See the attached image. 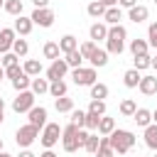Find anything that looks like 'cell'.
Segmentation results:
<instances>
[{
    "label": "cell",
    "instance_id": "6da1fadb",
    "mask_svg": "<svg viewBox=\"0 0 157 157\" xmlns=\"http://www.w3.org/2000/svg\"><path fill=\"white\" fill-rule=\"evenodd\" d=\"M86 137H88V130L86 128H76V125H66V128H61V147H64V152H76V150H81L83 147V142H86Z\"/></svg>",
    "mask_w": 157,
    "mask_h": 157
},
{
    "label": "cell",
    "instance_id": "7a4b0ae2",
    "mask_svg": "<svg viewBox=\"0 0 157 157\" xmlns=\"http://www.w3.org/2000/svg\"><path fill=\"white\" fill-rule=\"evenodd\" d=\"M125 37H128V29L123 25H110L108 27V37H105V52L120 56L123 49H125Z\"/></svg>",
    "mask_w": 157,
    "mask_h": 157
},
{
    "label": "cell",
    "instance_id": "3957f363",
    "mask_svg": "<svg viewBox=\"0 0 157 157\" xmlns=\"http://www.w3.org/2000/svg\"><path fill=\"white\" fill-rule=\"evenodd\" d=\"M108 142H110V147H113L115 155H125V152H130V150L135 147V135H132L130 130L115 128V130L108 135Z\"/></svg>",
    "mask_w": 157,
    "mask_h": 157
},
{
    "label": "cell",
    "instance_id": "277c9868",
    "mask_svg": "<svg viewBox=\"0 0 157 157\" xmlns=\"http://www.w3.org/2000/svg\"><path fill=\"white\" fill-rule=\"evenodd\" d=\"M39 137V128H34V125H20L17 128V132H15V142H17V147H29L34 140Z\"/></svg>",
    "mask_w": 157,
    "mask_h": 157
},
{
    "label": "cell",
    "instance_id": "5b68a950",
    "mask_svg": "<svg viewBox=\"0 0 157 157\" xmlns=\"http://www.w3.org/2000/svg\"><path fill=\"white\" fill-rule=\"evenodd\" d=\"M59 137H61V128H59V123H47V125L42 128L39 142L44 145V150H52V147L59 142Z\"/></svg>",
    "mask_w": 157,
    "mask_h": 157
},
{
    "label": "cell",
    "instance_id": "8992f818",
    "mask_svg": "<svg viewBox=\"0 0 157 157\" xmlns=\"http://www.w3.org/2000/svg\"><path fill=\"white\" fill-rule=\"evenodd\" d=\"M71 78H74L76 86H91V83L98 81V74H96L93 66H78V69L71 71Z\"/></svg>",
    "mask_w": 157,
    "mask_h": 157
},
{
    "label": "cell",
    "instance_id": "52a82bcc",
    "mask_svg": "<svg viewBox=\"0 0 157 157\" xmlns=\"http://www.w3.org/2000/svg\"><path fill=\"white\" fill-rule=\"evenodd\" d=\"M32 105H34V93L29 88L27 91H17V98L12 101V110L15 113H27Z\"/></svg>",
    "mask_w": 157,
    "mask_h": 157
},
{
    "label": "cell",
    "instance_id": "ba28073f",
    "mask_svg": "<svg viewBox=\"0 0 157 157\" xmlns=\"http://www.w3.org/2000/svg\"><path fill=\"white\" fill-rule=\"evenodd\" d=\"M34 25L39 27H52L54 25V10L52 7H34V12L29 15Z\"/></svg>",
    "mask_w": 157,
    "mask_h": 157
},
{
    "label": "cell",
    "instance_id": "9c48e42d",
    "mask_svg": "<svg viewBox=\"0 0 157 157\" xmlns=\"http://www.w3.org/2000/svg\"><path fill=\"white\" fill-rule=\"evenodd\" d=\"M27 123L34 128H44L47 125V108L44 105H32L27 110Z\"/></svg>",
    "mask_w": 157,
    "mask_h": 157
},
{
    "label": "cell",
    "instance_id": "30bf717a",
    "mask_svg": "<svg viewBox=\"0 0 157 157\" xmlns=\"http://www.w3.org/2000/svg\"><path fill=\"white\" fill-rule=\"evenodd\" d=\"M66 71H69V64H66L64 59H54V61L49 64V69H47V81L64 78V76H66Z\"/></svg>",
    "mask_w": 157,
    "mask_h": 157
},
{
    "label": "cell",
    "instance_id": "8fae6325",
    "mask_svg": "<svg viewBox=\"0 0 157 157\" xmlns=\"http://www.w3.org/2000/svg\"><path fill=\"white\" fill-rule=\"evenodd\" d=\"M15 29L12 27H0V54L10 52L12 49V42H15Z\"/></svg>",
    "mask_w": 157,
    "mask_h": 157
},
{
    "label": "cell",
    "instance_id": "7c38bea8",
    "mask_svg": "<svg viewBox=\"0 0 157 157\" xmlns=\"http://www.w3.org/2000/svg\"><path fill=\"white\" fill-rule=\"evenodd\" d=\"M32 27H34V22H32V17H25V15H17L15 17V32L20 34V37H27L29 32H32Z\"/></svg>",
    "mask_w": 157,
    "mask_h": 157
},
{
    "label": "cell",
    "instance_id": "4fadbf2b",
    "mask_svg": "<svg viewBox=\"0 0 157 157\" xmlns=\"http://www.w3.org/2000/svg\"><path fill=\"white\" fill-rule=\"evenodd\" d=\"M137 88H140L142 96H155L157 93V76H142Z\"/></svg>",
    "mask_w": 157,
    "mask_h": 157
},
{
    "label": "cell",
    "instance_id": "5bb4252c",
    "mask_svg": "<svg viewBox=\"0 0 157 157\" xmlns=\"http://www.w3.org/2000/svg\"><path fill=\"white\" fill-rule=\"evenodd\" d=\"M147 15H150V10H147L145 5H132V7L128 10V20H130V22H135V25L145 22V20H147Z\"/></svg>",
    "mask_w": 157,
    "mask_h": 157
},
{
    "label": "cell",
    "instance_id": "9a60e30c",
    "mask_svg": "<svg viewBox=\"0 0 157 157\" xmlns=\"http://www.w3.org/2000/svg\"><path fill=\"white\" fill-rule=\"evenodd\" d=\"M120 20H123V7H118V5L105 7V12H103V22L105 25H120Z\"/></svg>",
    "mask_w": 157,
    "mask_h": 157
},
{
    "label": "cell",
    "instance_id": "2e32d148",
    "mask_svg": "<svg viewBox=\"0 0 157 157\" xmlns=\"http://www.w3.org/2000/svg\"><path fill=\"white\" fill-rule=\"evenodd\" d=\"M56 44H59V52H61V54H69V52L78 49V39H76L74 34H64V37H61Z\"/></svg>",
    "mask_w": 157,
    "mask_h": 157
},
{
    "label": "cell",
    "instance_id": "e0dca14e",
    "mask_svg": "<svg viewBox=\"0 0 157 157\" xmlns=\"http://www.w3.org/2000/svg\"><path fill=\"white\" fill-rule=\"evenodd\" d=\"M22 71L27 74V76H39L42 71H44V66H42V61L39 59H25V64H22Z\"/></svg>",
    "mask_w": 157,
    "mask_h": 157
},
{
    "label": "cell",
    "instance_id": "ac0fdd59",
    "mask_svg": "<svg viewBox=\"0 0 157 157\" xmlns=\"http://www.w3.org/2000/svg\"><path fill=\"white\" fill-rule=\"evenodd\" d=\"M88 34H91V42L105 39V37H108V25H105V22H93L91 29H88Z\"/></svg>",
    "mask_w": 157,
    "mask_h": 157
},
{
    "label": "cell",
    "instance_id": "d6986e66",
    "mask_svg": "<svg viewBox=\"0 0 157 157\" xmlns=\"http://www.w3.org/2000/svg\"><path fill=\"white\" fill-rule=\"evenodd\" d=\"M88 61H91V66H93V69H101V66H105V64H108V52L96 47V52L88 56Z\"/></svg>",
    "mask_w": 157,
    "mask_h": 157
},
{
    "label": "cell",
    "instance_id": "ffe728a7",
    "mask_svg": "<svg viewBox=\"0 0 157 157\" xmlns=\"http://www.w3.org/2000/svg\"><path fill=\"white\" fill-rule=\"evenodd\" d=\"M132 120H135L140 128H147V125L152 123V110H147V108H137V110L132 113Z\"/></svg>",
    "mask_w": 157,
    "mask_h": 157
},
{
    "label": "cell",
    "instance_id": "44dd1931",
    "mask_svg": "<svg viewBox=\"0 0 157 157\" xmlns=\"http://www.w3.org/2000/svg\"><path fill=\"white\" fill-rule=\"evenodd\" d=\"M113 130H115V118L101 115V120H98V128H96V132H98V135H110Z\"/></svg>",
    "mask_w": 157,
    "mask_h": 157
},
{
    "label": "cell",
    "instance_id": "7402d4cb",
    "mask_svg": "<svg viewBox=\"0 0 157 157\" xmlns=\"http://www.w3.org/2000/svg\"><path fill=\"white\" fill-rule=\"evenodd\" d=\"M140 78H142V74H140L137 69H128V71L123 74V83H125L128 88H137Z\"/></svg>",
    "mask_w": 157,
    "mask_h": 157
},
{
    "label": "cell",
    "instance_id": "603a6c76",
    "mask_svg": "<svg viewBox=\"0 0 157 157\" xmlns=\"http://www.w3.org/2000/svg\"><path fill=\"white\" fill-rule=\"evenodd\" d=\"M29 91H32L34 96L49 93V81H47V78H39V76H34V78H32V83H29Z\"/></svg>",
    "mask_w": 157,
    "mask_h": 157
},
{
    "label": "cell",
    "instance_id": "cb8c5ba5",
    "mask_svg": "<svg viewBox=\"0 0 157 157\" xmlns=\"http://www.w3.org/2000/svg\"><path fill=\"white\" fill-rule=\"evenodd\" d=\"M66 91H69V86H66V81H64V78L49 81V93H52L54 98H61V96H66Z\"/></svg>",
    "mask_w": 157,
    "mask_h": 157
},
{
    "label": "cell",
    "instance_id": "d4e9b609",
    "mask_svg": "<svg viewBox=\"0 0 157 157\" xmlns=\"http://www.w3.org/2000/svg\"><path fill=\"white\" fill-rule=\"evenodd\" d=\"M93 155L96 157H115V152H113V147L108 142V135H101V145H98V150Z\"/></svg>",
    "mask_w": 157,
    "mask_h": 157
},
{
    "label": "cell",
    "instance_id": "484cf974",
    "mask_svg": "<svg viewBox=\"0 0 157 157\" xmlns=\"http://www.w3.org/2000/svg\"><path fill=\"white\" fill-rule=\"evenodd\" d=\"M145 145H147L150 150H157V125H155V123H150V125L145 128Z\"/></svg>",
    "mask_w": 157,
    "mask_h": 157
},
{
    "label": "cell",
    "instance_id": "4316f807",
    "mask_svg": "<svg viewBox=\"0 0 157 157\" xmlns=\"http://www.w3.org/2000/svg\"><path fill=\"white\" fill-rule=\"evenodd\" d=\"M64 56H66L64 61L69 64V69H78V66H83V61H86L78 49H74V52H69V54H64Z\"/></svg>",
    "mask_w": 157,
    "mask_h": 157
},
{
    "label": "cell",
    "instance_id": "83f0119b",
    "mask_svg": "<svg viewBox=\"0 0 157 157\" xmlns=\"http://www.w3.org/2000/svg\"><path fill=\"white\" fill-rule=\"evenodd\" d=\"M147 49H150L147 39H140V37L130 39V52H132V56H135V54H147Z\"/></svg>",
    "mask_w": 157,
    "mask_h": 157
},
{
    "label": "cell",
    "instance_id": "f1b7e54d",
    "mask_svg": "<svg viewBox=\"0 0 157 157\" xmlns=\"http://www.w3.org/2000/svg\"><path fill=\"white\" fill-rule=\"evenodd\" d=\"M42 54H44V59H52V61H54V59H59L61 52H59V44H56V42H44Z\"/></svg>",
    "mask_w": 157,
    "mask_h": 157
},
{
    "label": "cell",
    "instance_id": "f546056e",
    "mask_svg": "<svg viewBox=\"0 0 157 157\" xmlns=\"http://www.w3.org/2000/svg\"><path fill=\"white\" fill-rule=\"evenodd\" d=\"M54 108H56L59 113H71V110H74V98L61 96V98H56V101H54Z\"/></svg>",
    "mask_w": 157,
    "mask_h": 157
},
{
    "label": "cell",
    "instance_id": "4dcf8cb0",
    "mask_svg": "<svg viewBox=\"0 0 157 157\" xmlns=\"http://www.w3.org/2000/svg\"><path fill=\"white\" fill-rule=\"evenodd\" d=\"M86 12L93 17V20H103V12H105V5L103 2H98V0H93V2H88V7H86Z\"/></svg>",
    "mask_w": 157,
    "mask_h": 157
},
{
    "label": "cell",
    "instance_id": "1f68e13d",
    "mask_svg": "<svg viewBox=\"0 0 157 157\" xmlns=\"http://www.w3.org/2000/svg\"><path fill=\"white\" fill-rule=\"evenodd\" d=\"M29 83H32V76H27L25 71H22L17 78H12V88H15V91H27Z\"/></svg>",
    "mask_w": 157,
    "mask_h": 157
},
{
    "label": "cell",
    "instance_id": "d6a6232c",
    "mask_svg": "<svg viewBox=\"0 0 157 157\" xmlns=\"http://www.w3.org/2000/svg\"><path fill=\"white\" fill-rule=\"evenodd\" d=\"M88 88H91V98L105 101V96H108V86H105V83H98V81H96V83H91Z\"/></svg>",
    "mask_w": 157,
    "mask_h": 157
},
{
    "label": "cell",
    "instance_id": "836d02e7",
    "mask_svg": "<svg viewBox=\"0 0 157 157\" xmlns=\"http://www.w3.org/2000/svg\"><path fill=\"white\" fill-rule=\"evenodd\" d=\"M137 110V103L132 101V98H123L120 101V115H125V118H132V113Z\"/></svg>",
    "mask_w": 157,
    "mask_h": 157
},
{
    "label": "cell",
    "instance_id": "e575fe53",
    "mask_svg": "<svg viewBox=\"0 0 157 157\" xmlns=\"http://www.w3.org/2000/svg\"><path fill=\"white\" fill-rule=\"evenodd\" d=\"M2 10L7 15H12V17H17V15H22V0H5Z\"/></svg>",
    "mask_w": 157,
    "mask_h": 157
},
{
    "label": "cell",
    "instance_id": "d590c367",
    "mask_svg": "<svg viewBox=\"0 0 157 157\" xmlns=\"http://www.w3.org/2000/svg\"><path fill=\"white\" fill-rule=\"evenodd\" d=\"M98 145H101V137H98L96 132H88V137H86V142H83V147H81V150H86V152H91V155H93V152L98 150Z\"/></svg>",
    "mask_w": 157,
    "mask_h": 157
},
{
    "label": "cell",
    "instance_id": "8d00e7d4",
    "mask_svg": "<svg viewBox=\"0 0 157 157\" xmlns=\"http://www.w3.org/2000/svg\"><path fill=\"white\" fill-rule=\"evenodd\" d=\"M10 52H15L17 56H27V52H29V44H27V39H22V37H20V39H15Z\"/></svg>",
    "mask_w": 157,
    "mask_h": 157
},
{
    "label": "cell",
    "instance_id": "74e56055",
    "mask_svg": "<svg viewBox=\"0 0 157 157\" xmlns=\"http://www.w3.org/2000/svg\"><path fill=\"white\" fill-rule=\"evenodd\" d=\"M132 69H137V71L150 69V54H135V59H132Z\"/></svg>",
    "mask_w": 157,
    "mask_h": 157
},
{
    "label": "cell",
    "instance_id": "f35d334b",
    "mask_svg": "<svg viewBox=\"0 0 157 157\" xmlns=\"http://www.w3.org/2000/svg\"><path fill=\"white\" fill-rule=\"evenodd\" d=\"M0 64H2V69L15 66V64H20V56L15 52H5V54H0Z\"/></svg>",
    "mask_w": 157,
    "mask_h": 157
},
{
    "label": "cell",
    "instance_id": "ab89813d",
    "mask_svg": "<svg viewBox=\"0 0 157 157\" xmlns=\"http://www.w3.org/2000/svg\"><path fill=\"white\" fill-rule=\"evenodd\" d=\"M88 110H91V113H96V115H105V101L91 98V103H88Z\"/></svg>",
    "mask_w": 157,
    "mask_h": 157
},
{
    "label": "cell",
    "instance_id": "60d3db41",
    "mask_svg": "<svg viewBox=\"0 0 157 157\" xmlns=\"http://www.w3.org/2000/svg\"><path fill=\"white\" fill-rule=\"evenodd\" d=\"M98 120H101V115H96V113H91V110H86V123H83V128L93 132V130L98 128Z\"/></svg>",
    "mask_w": 157,
    "mask_h": 157
},
{
    "label": "cell",
    "instance_id": "b9f144b4",
    "mask_svg": "<svg viewBox=\"0 0 157 157\" xmlns=\"http://www.w3.org/2000/svg\"><path fill=\"white\" fill-rule=\"evenodd\" d=\"M96 47H98V44L88 39V42H83V44H78V52H81V56H83V59H88V56H91V54L96 52Z\"/></svg>",
    "mask_w": 157,
    "mask_h": 157
},
{
    "label": "cell",
    "instance_id": "7bdbcfd3",
    "mask_svg": "<svg viewBox=\"0 0 157 157\" xmlns=\"http://www.w3.org/2000/svg\"><path fill=\"white\" fill-rule=\"evenodd\" d=\"M83 123H86V113L83 110H71V125L83 128Z\"/></svg>",
    "mask_w": 157,
    "mask_h": 157
},
{
    "label": "cell",
    "instance_id": "ee69618b",
    "mask_svg": "<svg viewBox=\"0 0 157 157\" xmlns=\"http://www.w3.org/2000/svg\"><path fill=\"white\" fill-rule=\"evenodd\" d=\"M147 44L157 49V22H152V25L147 27Z\"/></svg>",
    "mask_w": 157,
    "mask_h": 157
},
{
    "label": "cell",
    "instance_id": "f6af8a7d",
    "mask_svg": "<svg viewBox=\"0 0 157 157\" xmlns=\"http://www.w3.org/2000/svg\"><path fill=\"white\" fill-rule=\"evenodd\" d=\"M20 74H22V66H20V64H15V66H7V69H5V78H10V81H12V78H17Z\"/></svg>",
    "mask_w": 157,
    "mask_h": 157
},
{
    "label": "cell",
    "instance_id": "bcb514c9",
    "mask_svg": "<svg viewBox=\"0 0 157 157\" xmlns=\"http://www.w3.org/2000/svg\"><path fill=\"white\" fill-rule=\"evenodd\" d=\"M132 5H137V0H118V7H125V10H130Z\"/></svg>",
    "mask_w": 157,
    "mask_h": 157
},
{
    "label": "cell",
    "instance_id": "7dc6e473",
    "mask_svg": "<svg viewBox=\"0 0 157 157\" xmlns=\"http://www.w3.org/2000/svg\"><path fill=\"white\" fill-rule=\"evenodd\" d=\"M17 157H37V155H34V152H32V150H29V147H22V150H20V155H17Z\"/></svg>",
    "mask_w": 157,
    "mask_h": 157
},
{
    "label": "cell",
    "instance_id": "c3c4849f",
    "mask_svg": "<svg viewBox=\"0 0 157 157\" xmlns=\"http://www.w3.org/2000/svg\"><path fill=\"white\" fill-rule=\"evenodd\" d=\"M34 7H49V0H32Z\"/></svg>",
    "mask_w": 157,
    "mask_h": 157
},
{
    "label": "cell",
    "instance_id": "681fc988",
    "mask_svg": "<svg viewBox=\"0 0 157 157\" xmlns=\"http://www.w3.org/2000/svg\"><path fill=\"white\" fill-rule=\"evenodd\" d=\"M39 157H59V155H56V152H52V150H44Z\"/></svg>",
    "mask_w": 157,
    "mask_h": 157
},
{
    "label": "cell",
    "instance_id": "f907efd6",
    "mask_svg": "<svg viewBox=\"0 0 157 157\" xmlns=\"http://www.w3.org/2000/svg\"><path fill=\"white\" fill-rule=\"evenodd\" d=\"M98 2H103L105 7H113V5H118V0H98Z\"/></svg>",
    "mask_w": 157,
    "mask_h": 157
},
{
    "label": "cell",
    "instance_id": "816d5d0a",
    "mask_svg": "<svg viewBox=\"0 0 157 157\" xmlns=\"http://www.w3.org/2000/svg\"><path fill=\"white\" fill-rule=\"evenodd\" d=\"M150 66L157 71V54H155V56H150Z\"/></svg>",
    "mask_w": 157,
    "mask_h": 157
},
{
    "label": "cell",
    "instance_id": "f5cc1de1",
    "mask_svg": "<svg viewBox=\"0 0 157 157\" xmlns=\"http://www.w3.org/2000/svg\"><path fill=\"white\" fill-rule=\"evenodd\" d=\"M152 123H155V125H157V108H155V110H152Z\"/></svg>",
    "mask_w": 157,
    "mask_h": 157
},
{
    "label": "cell",
    "instance_id": "db71d44e",
    "mask_svg": "<svg viewBox=\"0 0 157 157\" xmlns=\"http://www.w3.org/2000/svg\"><path fill=\"white\" fill-rule=\"evenodd\" d=\"M0 110H5V98L0 96Z\"/></svg>",
    "mask_w": 157,
    "mask_h": 157
},
{
    "label": "cell",
    "instance_id": "11a10c76",
    "mask_svg": "<svg viewBox=\"0 0 157 157\" xmlns=\"http://www.w3.org/2000/svg\"><path fill=\"white\" fill-rule=\"evenodd\" d=\"M2 78H5V69L0 66V81H2Z\"/></svg>",
    "mask_w": 157,
    "mask_h": 157
},
{
    "label": "cell",
    "instance_id": "9f6ffc18",
    "mask_svg": "<svg viewBox=\"0 0 157 157\" xmlns=\"http://www.w3.org/2000/svg\"><path fill=\"white\" fill-rule=\"evenodd\" d=\"M2 120H5V110H0V125H2Z\"/></svg>",
    "mask_w": 157,
    "mask_h": 157
},
{
    "label": "cell",
    "instance_id": "6f0895ef",
    "mask_svg": "<svg viewBox=\"0 0 157 157\" xmlns=\"http://www.w3.org/2000/svg\"><path fill=\"white\" fill-rule=\"evenodd\" d=\"M0 157H12V155H7L5 150H0Z\"/></svg>",
    "mask_w": 157,
    "mask_h": 157
},
{
    "label": "cell",
    "instance_id": "680465c9",
    "mask_svg": "<svg viewBox=\"0 0 157 157\" xmlns=\"http://www.w3.org/2000/svg\"><path fill=\"white\" fill-rule=\"evenodd\" d=\"M0 150H2V137H0Z\"/></svg>",
    "mask_w": 157,
    "mask_h": 157
},
{
    "label": "cell",
    "instance_id": "91938a15",
    "mask_svg": "<svg viewBox=\"0 0 157 157\" xmlns=\"http://www.w3.org/2000/svg\"><path fill=\"white\" fill-rule=\"evenodd\" d=\"M2 5H5V0H0V7H2Z\"/></svg>",
    "mask_w": 157,
    "mask_h": 157
},
{
    "label": "cell",
    "instance_id": "94428289",
    "mask_svg": "<svg viewBox=\"0 0 157 157\" xmlns=\"http://www.w3.org/2000/svg\"><path fill=\"white\" fill-rule=\"evenodd\" d=\"M155 157H157V150H155Z\"/></svg>",
    "mask_w": 157,
    "mask_h": 157
},
{
    "label": "cell",
    "instance_id": "6125c7cd",
    "mask_svg": "<svg viewBox=\"0 0 157 157\" xmlns=\"http://www.w3.org/2000/svg\"><path fill=\"white\" fill-rule=\"evenodd\" d=\"M0 66H2V64H0Z\"/></svg>",
    "mask_w": 157,
    "mask_h": 157
}]
</instances>
